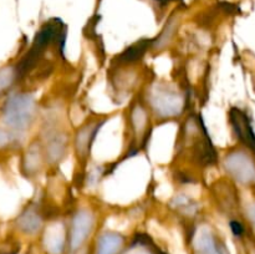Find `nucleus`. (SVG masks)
Masks as SVG:
<instances>
[{
    "mask_svg": "<svg viewBox=\"0 0 255 254\" xmlns=\"http://www.w3.org/2000/svg\"><path fill=\"white\" fill-rule=\"evenodd\" d=\"M181 139V148L186 149L194 162L204 166L216 163V151L203 124V120L198 115H193L187 120L186 125L183 126Z\"/></svg>",
    "mask_w": 255,
    "mask_h": 254,
    "instance_id": "obj_1",
    "label": "nucleus"
},
{
    "mask_svg": "<svg viewBox=\"0 0 255 254\" xmlns=\"http://www.w3.org/2000/svg\"><path fill=\"white\" fill-rule=\"evenodd\" d=\"M149 107L159 119H174L183 112L186 97L174 86L164 82L153 85L147 97Z\"/></svg>",
    "mask_w": 255,
    "mask_h": 254,
    "instance_id": "obj_3",
    "label": "nucleus"
},
{
    "mask_svg": "<svg viewBox=\"0 0 255 254\" xmlns=\"http://www.w3.org/2000/svg\"><path fill=\"white\" fill-rule=\"evenodd\" d=\"M231 122L238 138L255 154V133L248 116L239 109H233L231 111Z\"/></svg>",
    "mask_w": 255,
    "mask_h": 254,
    "instance_id": "obj_9",
    "label": "nucleus"
},
{
    "mask_svg": "<svg viewBox=\"0 0 255 254\" xmlns=\"http://www.w3.org/2000/svg\"><path fill=\"white\" fill-rule=\"evenodd\" d=\"M15 133L5 127H0V147H4L6 144H10L14 141Z\"/></svg>",
    "mask_w": 255,
    "mask_h": 254,
    "instance_id": "obj_19",
    "label": "nucleus"
},
{
    "mask_svg": "<svg viewBox=\"0 0 255 254\" xmlns=\"http://www.w3.org/2000/svg\"><path fill=\"white\" fill-rule=\"evenodd\" d=\"M94 214L89 209H80L72 218L70 229L67 232V247L70 252L75 253L82 248L94 229Z\"/></svg>",
    "mask_w": 255,
    "mask_h": 254,
    "instance_id": "obj_5",
    "label": "nucleus"
},
{
    "mask_svg": "<svg viewBox=\"0 0 255 254\" xmlns=\"http://www.w3.org/2000/svg\"><path fill=\"white\" fill-rule=\"evenodd\" d=\"M148 124V111H147L146 106L138 101L134 102L129 110V126H131L138 143L144 142Z\"/></svg>",
    "mask_w": 255,
    "mask_h": 254,
    "instance_id": "obj_10",
    "label": "nucleus"
},
{
    "mask_svg": "<svg viewBox=\"0 0 255 254\" xmlns=\"http://www.w3.org/2000/svg\"><path fill=\"white\" fill-rule=\"evenodd\" d=\"M172 207L177 209V212L182 213L186 217H192L197 213L198 211V207L197 203L192 198H189L188 196H184V194H179L176 196L172 199Z\"/></svg>",
    "mask_w": 255,
    "mask_h": 254,
    "instance_id": "obj_17",
    "label": "nucleus"
},
{
    "mask_svg": "<svg viewBox=\"0 0 255 254\" xmlns=\"http://www.w3.org/2000/svg\"><path fill=\"white\" fill-rule=\"evenodd\" d=\"M125 237L117 232H105L97 239L96 254H119L124 249Z\"/></svg>",
    "mask_w": 255,
    "mask_h": 254,
    "instance_id": "obj_14",
    "label": "nucleus"
},
{
    "mask_svg": "<svg viewBox=\"0 0 255 254\" xmlns=\"http://www.w3.org/2000/svg\"><path fill=\"white\" fill-rule=\"evenodd\" d=\"M151 44L152 40H141V41L131 45V46L127 47L124 52H121L117 56V62L122 65H126L134 64V62L139 61L144 56L146 51H148V49H151Z\"/></svg>",
    "mask_w": 255,
    "mask_h": 254,
    "instance_id": "obj_16",
    "label": "nucleus"
},
{
    "mask_svg": "<svg viewBox=\"0 0 255 254\" xmlns=\"http://www.w3.org/2000/svg\"><path fill=\"white\" fill-rule=\"evenodd\" d=\"M36 116V102L29 92L10 95L1 110V121L5 128L14 133L27 131Z\"/></svg>",
    "mask_w": 255,
    "mask_h": 254,
    "instance_id": "obj_2",
    "label": "nucleus"
},
{
    "mask_svg": "<svg viewBox=\"0 0 255 254\" xmlns=\"http://www.w3.org/2000/svg\"><path fill=\"white\" fill-rule=\"evenodd\" d=\"M194 254H224V251L213 232L203 228L194 241Z\"/></svg>",
    "mask_w": 255,
    "mask_h": 254,
    "instance_id": "obj_13",
    "label": "nucleus"
},
{
    "mask_svg": "<svg viewBox=\"0 0 255 254\" xmlns=\"http://www.w3.org/2000/svg\"><path fill=\"white\" fill-rule=\"evenodd\" d=\"M67 147V136L62 129L50 128L46 132L45 143L42 144L46 161L56 163L64 157Z\"/></svg>",
    "mask_w": 255,
    "mask_h": 254,
    "instance_id": "obj_6",
    "label": "nucleus"
},
{
    "mask_svg": "<svg viewBox=\"0 0 255 254\" xmlns=\"http://www.w3.org/2000/svg\"><path fill=\"white\" fill-rule=\"evenodd\" d=\"M15 82H17V79L14 66L4 67V69L0 70V92L9 89Z\"/></svg>",
    "mask_w": 255,
    "mask_h": 254,
    "instance_id": "obj_18",
    "label": "nucleus"
},
{
    "mask_svg": "<svg viewBox=\"0 0 255 254\" xmlns=\"http://www.w3.org/2000/svg\"><path fill=\"white\" fill-rule=\"evenodd\" d=\"M249 216H251L252 222H253L254 226H255V203L251 207V209H249Z\"/></svg>",
    "mask_w": 255,
    "mask_h": 254,
    "instance_id": "obj_21",
    "label": "nucleus"
},
{
    "mask_svg": "<svg viewBox=\"0 0 255 254\" xmlns=\"http://www.w3.org/2000/svg\"><path fill=\"white\" fill-rule=\"evenodd\" d=\"M119 254H164L146 234H138Z\"/></svg>",
    "mask_w": 255,
    "mask_h": 254,
    "instance_id": "obj_15",
    "label": "nucleus"
},
{
    "mask_svg": "<svg viewBox=\"0 0 255 254\" xmlns=\"http://www.w3.org/2000/svg\"><path fill=\"white\" fill-rule=\"evenodd\" d=\"M105 121L106 120H101V121L94 120L77 131L76 137H75V147H76V152L80 158H85V157L89 156L95 137H96L97 132L100 131L102 125L105 124Z\"/></svg>",
    "mask_w": 255,
    "mask_h": 254,
    "instance_id": "obj_8",
    "label": "nucleus"
},
{
    "mask_svg": "<svg viewBox=\"0 0 255 254\" xmlns=\"http://www.w3.org/2000/svg\"><path fill=\"white\" fill-rule=\"evenodd\" d=\"M42 244L47 254H62L67 246V231L61 222H55L46 228Z\"/></svg>",
    "mask_w": 255,
    "mask_h": 254,
    "instance_id": "obj_7",
    "label": "nucleus"
},
{
    "mask_svg": "<svg viewBox=\"0 0 255 254\" xmlns=\"http://www.w3.org/2000/svg\"><path fill=\"white\" fill-rule=\"evenodd\" d=\"M227 173L242 184L255 183V163L244 151H233L224 158Z\"/></svg>",
    "mask_w": 255,
    "mask_h": 254,
    "instance_id": "obj_4",
    "label": "nucleus"
},
{
    "mask_svg": "<svg viewBox=\"0 0 255 254\" xmlns=\"http://www.w3.org/2000/svg\"><path fill=\"white\" fill-rule=\"evenodd\" d=\"M231 229H232V233H233L236 237H238V238L244 234V226L239 221H232Z\"/></svg>",
    "mask_w": 255,
    "mask_h": 254,
    "instance_id": "obj_20",
    "label": "nucleus"
},
{
    "mask_svg": "<svg viewBox=\"0 0 255 254\" xmlns=\"http://www.w3.org/2000/svg\"><path fill=\"white\" fill-rule=\"evenodd\" d=\"M42 219L41 213L39 212V209L36 207H26L21 213L17 216L15 224H16V228L20 232H22L24 234H32L37 233L40 229L42 228Z\"/></svg>",
    "mask_w": 255,
    "mask_h": 254,
    "instance_id": "obj_12",
    "label": "nucleus"
},
{
    "mask_svg": "<svg viewBox=\"0 0 255 254\" xmlns=\"http://www.w3.org/2000/svg\"><path fill=\"white\" fill-rule=\"evenodd\" d=\"M44 159V148H42V144L40 143V141H34L32 143H30L26 152H25L21 163L22 171H24L25 176H36L40 172V169L42 168Z\"/></svg>",
    "mask_w": 255,
    "mask_h": 254,
    "instance_id": "obj_11",
    "label": "nucleus"
}]
</instances>
